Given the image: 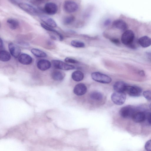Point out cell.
I'll return each instance as SVG.
<instances>
[{"mask_svg": "<svg viewBox=\"0 0 151 151\" xmlns=\"http://www.w3.org/2000/svg\"><path fill=\"white\" fill-rule=\"evenodd\" d=\"M91 77L94 81L101 83H109L111 81V79L109 76L99 72L92 73Z\"/></svg>", "mask_w": 151, "mask_h": 151, "instance_id": "6da1fadb", "label": "cell"}, {"mask_svg": "<svg viewBox=\"0 0 151 151\" xmlns=\"http://www.w3.org/2000/svg\"><path fill=\"white\" fill-rule=\"evenodd\" d=\"M134 107L131 105H127L122 107L119 111V114L123 118H132L136 112Z\"/></svg>", "mask_w": 151, "mask_h": 151, "instance_id": "7a4b0ae2", "label": "cell"}, {"mask_svg": "<svg viewBox=\"0 0 151 151\" xmlns=\"http://www.w3.org/2000/svg\"><path fill=\"white\" fill-rule=\"evenodd\" d=\"M78 5L76 2L71 0H66L63 4L64 10L68 13L76 12L78 9Z\"/></svg>", "mask_w": 151, "mask_h": 151, "instance_id": "3957f363", "label": "cell"}, {"mask_svg": "<svg viewBox=\"0 0 151 151\" xmlns=\"http://www.w3.org/2000/svg\"><path fill=\"white\" fill-rule=\"evenodd\" d=\"M126 96L125 92L115 91L112 94L111 99L112 101L116 104L122 105L125 101Z\"/></svg>", "mask_w": 151, "mask_h": 151, "instance_id": "277c9868", "label": "cell"}, {"mask_svg": "<svg viewBox=\"0 0 151 151\" xmlns=\"http://www.w3.org/2000/svg\"><path fill=\"white\" fill-rule=\"evenodd\" d=\"M134 35L133 32L130 30H126L122 34L121 41L124 45H129L133 42Z\"/></svg>", "mask_w": 151, "mask_h": 151, "instance_id": "5b68a950", "label": "cell"}, {"mask_svg": "<svg viewBox=\"0 0 151 151\" xmlns=\"http://www.w3.org/2000/svg\"><path fill=\"white\" fill-rule=\"evenodd\" d=\"M51 62L54 67L57 69L69 70L75 68L74 66L68 64L60 60H53Z\"/></svg>", "mask_w": 151, "mask_h": 151, "instance_id": "8992f818", "label": "cell"}, {"mask_svg": "<svg viewBox=\"0 0 151 151\" xmlns=\"http://www.w3.org/2000/svg\"><path fill=\"white\" fill-rule=\"evenodd\" d=\"M18 5L21 9L31 15L36 16L39 13L37 9L28 4L20 2Z\"/></svg>", "mask_w": 151, "mask_h": 151, "instance_id": "52a82bcc", "label": "cell"}, {"mask_svg": "<svg viewBox=\"0 0 151 151\" xmlns=\"http://www.w3.org/2000/svg\"><path fill=\"white\" fill-rule=\"evenodd\" d=\"M125 92L130 96L137 97L141 95L142 89L137 86L127 85Z\"/></svg>", "mask_w": 151, "mask_h": 151, "instance_id": "ba28073f", "label": "cell"}, {"mask_svg": "<svg viewBox=\"0 0 151 151\" xmlns=\"http://www.w3.org/2000/svg\"><path fill=\"white\" fill-rule=\"evenodd\" d=\"M58 7L55 3L50 2L45 4L43 8V11L49 15H54L58 11Z\"/></svg>", "mask_w": 151, "mask_h": 151, "instance_id": "9c48e42d", "label": "cell"}, {"mask_svg": "<svg viewBox=\"0 0 151 151\" xmlns=\"http://www.w3.org/2000/svg\"><path fill=\"white\" fill-rule=\"evenodd\" d=\"M8 48L12 56L16 58H18L21 52V50L18 46L12 42H10L8 44Z\"/></svg>", "mask_w": 151, "mask_h": 151, "instance_id": "30bf717a", "label": "cell"}, {"mask_svg": "<svg viewBox=\"0 0 151 151\" xmlns=\"http://www.w3.org/2000/svg\"><path fill=\"white\" fill-rule=\"evenodd\" d=\"M51 64L50 62L46 59H41L37 63V67L40 70L42 71H45L48 70L51 67Z\"/></svg>", "mask_w": 151, "mask_h": 151, "instance_id": "8fae6325", "label": "cell"}, {"mask_svg": "<svg viewBox=\"0 0 151 151\" xmlns=\"http://www.w3.org/2000/svg\"><path fill=\"white\" fill-rule=\"evenodd\" d=\"M87 88L86 86L83 83H79L76 85L73 89L74 93L78 96H81L86 92Z\"/></svg>", "mask_w": 151, "mask_h": 151, "instance_id": "7c38bea8", "label": "cell"}, {"mask_svg": "<svg viewBox=\"0 0 151 151\" xmlns=\"http://www.w3.org/2000/svg\"><path fill=\"white\" fill-rule=\"evenodd\" d=\"M112 27L122 31H125L127 28V23L121 19H116L114 21L112 24Z\"/></svg>", "mask_w": 151, "mask_h": 151, "instance_id": "4fadbf2b", "label": "cell"}, {"mask_svg": "<svg viewBox=\"0 0 151 151\" xmlns=\"http://www.w3.org/2000/svg\"><path fill=\"white\" fill-rule=\"evenodd\" d=\"M18 60L20 63L23 65H29L32 63L33 59L32 57L29 55L23 53L19 56Z\"/></svg>", "mask_w": 151, "mask_h": 151, "instance_id": "5bb4252c", "label": "cell"}, {"mask_svg": "<svg viewBox=\"0 0 151 151\" xmlns=\"http://www.w3.org/2000/svg\"><path fill=\"white\" fill-rule=\"evenodd\" d=\"M40 20L44 24L47 26L51 27H55L57 26V24L55 21L52 18L44 15H42L40 16Z\"/></svg>", "mask_w": 151, "mask_h": 151, "instance_id": "9a60e30c", "label": "cell"}, {"mask_svg": "<svg viewBox=\"0 0 151 151\" xmlns=\"http://www.w3.org/2000/svg\"><path fill=\"white\" fill-rule=\"evenodd\" d=\"M133 121L136 123H141L146 119V114L142 111H136L132 117Z\"/></svg>", "mask_w": 151, "mask_h": 151, "instance_id": "2e32d148", "label": "cell"}, {"mask_svg": "<svg viewBox=\"0 0 151 151\" xmlns=\"http://www.w3.org/2000/svg\"><path fill=\"white\" fill-rule=\"evenodd\" d=\"M127 85L122 81H118L115 83L113 86V88L115 91L125 92Z\"/></svg>", "mask_w": 151, "mask_h": 151, "instance_id": "e0dca14e", "label": "cell"}, {"mask_svg": "<svg viewBox=\"0 0 151 151\" xmlns=\"http://www.w3.org/2000/svg\"><path fill=\"white\" fill-rule=\"evenodd\" d=\"M51 75L53 80L55 81H59L62 80L64 78L65 74L63 72L55 70L51 73Z\"/></svg>", "mask_w": 151, "mask_h": 151, "instance_id": "ac0fdd59", "label": "cell"}, {"mask_svg": "<svg viewBox=\"0 0 151 151\" xmlns=\"http://www.w3.org/2000/svg\"><path fill=\"white\" fill-rule=\"evenodd\" d=\"M138 42L142 47H146L151 45V39L147 36H144L139 39Z\"/></svg>", "mask_w": 151, "mask_h": 151, "instance_id": "d6986e66", "label": "cell"}, {"mask_svg": "<svg viewBox=\"0 0 151 151\" xmlns=\"http://www.w3.org/2000/svg\"><path fill=\"white\" fill-rule=\"evenodd\" d=\"M83 73L80 70H76L73 72L71 75V77L74 81L78 82L82 81L83 78Z\"/></svg>", "mask_w": 151, "mask_h": 151, "instance_id": "ffe728a7", "label": "cell"}, {"mask_svg": "<svg viewBox=\"0 0 151 151\" xmlns=\"http://www.w3.org/2000/svg\"><path fill=\"white\" fill-rule=\"evenodd\" d=\"M11 54L8 51L1 50L0 51V60L5 62L9 61L11 59Z\"/></svg>", "mask_w": 151, "mask_h": 151, "instance_id": "44dd1931", "label": "cell"}, {"mask_svg": "<svg viewBox=\"0 0 151 151\" xmlns=\"http://www.w3.org/2000/svg\"><path fill=\"white\" fill-rule=\"evenodd\" d=\"M6 22L9 27L12 30L17 29L19 26L18 21L13 18H10L8 19Z\"/></svg>", "mask_w": 151, "mask_h": 151, "instance_id": "7402d4cb", "label": "cell"}, {"mask_svg": "<svg viewBox=\"0 0 151 151\" xmlns=\"http://www.w3.org/2000/svg\"><path fill=\"white\" fill-rule=\"evenodd\" d=\"M31 52L35 56L39 58H44L47 56V54L43 51L37 48L31 49Z\"/></svg>", "mask_w": 151, "mask_h": 151, "instance_id": "603a6c76", "label": "cell"}, {"mask_svg": "<svg viewBox=\"0 0 151 151\" xmlns=\"http://www.w3.org/2000/svg\"><path fill=\"white\" fill-rule=\"evenodd\" d=\"M91 98L95 101H99L103 98L102 93L98 91H95L91 93L90 94Z\"/></svg>", "mask_w": 151, "mask_h": 151, "instance_id": "cb8c5ba5", "label": "cell"}, {"mask_svg": "<svg viewBox=\"0 0 151 151\" xmlns=\"http://www.w3.org/2000/svg\"><path fill=\"white\" fill-rule=\"evenodd\" d=\"M75 17L72 15L65 17L63 20V23L65 25H68L73 22L75 20Z\"/></svg>", "mask_w": 151, "mask_h": 151, "instance_id": "d4e9b609", "label": "cell"}, {"mask_svg": "<svg viewBox=\"0 0 151 151\" xmlns=\"http://www.w3.org/2000/svg\"><path fill=\"white\" fill-rule=\"evenodd\" d=\"M71 44L73 46L78 48L83 47L85 46V44L83 42L76 40L72 41Z\"/></svg>", "mask_w": 151, "mask_h": 151, "instance_id": "484cf974", "label": "cell"}, {"mask_svg": "<svg viewBox=\"0 0 151 151\" xmlns=\"http://www.w3.org/2000/svg\"><path fill=\"white\" fill-rule=\"evenodd\" d=\"M143 95L144 97L149 101H151V91L147 90L143 92Z\"/></svg>", "mask_w": 151, "mask_h": 151, "instance_id": "4316f807", "label": "cell"}, {"mask_svg": "<svg viewBox=\"0 0 151 151\" xmlns=\"http://www.w3.org/2000/svg\"><path fill=\"white\" fill-rule=\"evenodd\" d=\"M65 62L68 63L76 64L79 63L77 60L70 58H66L64 60Z\"/></svg>", "mask_w": 151, "mask_h": 151, "instance_id": "83f0119b", "label": "cell"}, {"mask_svg": "<svg viewBox=\"0 0 151 151\" xmlns=\"http://www.w3.org/2000/svg\"><path fill=\"white\" fill-rule=\"evenodd\" d=\"M145 149L148 151H151V139L147 141L145 145Z\"/></svg>", "mask_w": 151, "mask_h": 151, "instance_id": "f1b7e54d", "label": "cell"}, {"mask_svg": "<svg viewBox=\"0 0 151 151\" xmlns=\"http://www.w3.org/2000/svg\"><path fill=\"white\" fill-rule=\"evenodd\" d=\"M111 41L113 43L116 44H119L120 42L118 39L116 38H112L110 39Z\"/></svg>", "mask_w": 151, "mask_h": 151, "instance_id": "f546056e", "label": "cell"}, {"mask_svg": "<svg viewBox=\"0 0 151 151\" xmlns=\"http://www.w3.org/2000/svg\"><path fill=\"white\" fill-rule=\"evenodd\" d=\"M147 118L148 123L151 124V113H148L146 115Z\"/></svg>", "mask_w": 151, "mask_h": 151, "instance_id": "4dcf8cb0", "label": "cell"}, {"mask_svg": "<svg viewBox=\"0 0 151 151\" xmlns=\"http://www.w3.org/2000/svg\"><path fill=\"white\" fill-rule=\"evenodd\" d=\"M111 20L109 19H107L106 20L104 23V25L105 26H107L109 25L111 23Z\"/></svg>", "mask_w": 151, "mask_h": 151, "instance_id": "1f68e13d", "label": "cell"}, {"mask_svg": "<svg viewBox=\"0 0 151 151\" xmlns=\"http://www.w3.org/2000/svg\"><path fill=\"white\" fill-rule=\"evenodd\" d=\"M4 46L3 42L1 38H0V48L1 49L3 48Z\"/></svg>", "mask_w": 151, "mask_h": 151, "instance_id": "d6a6232c", "label": "cell"}, {"mask_svg": "<svg viewBox=\"0 0 151 151\" xmlns=\"http://www.w3.org/2000/svg\"><path fill=\"white\" fill-rule=\"evenodd\" d=\"M12 2L15 4L18 5L19 3L18 2L17 0H10Z\"/></svg>", "mask_w": 151, "mask_h": 151, "instance_id": "836d02e7", "label": "cell"}, {"mask_svg": "<svg viewBox=\"0 0 151 151\" xmlns=\"http://www.w3.org/2000/svg\"><path fill=\"white\" fill-rule=\"evenodd\" d=\"M33 1L37 3H40L42 2L44 0H32Z\"/></svg>", "mask_w": 151, "mask_h": 151, "instance_id": "e575fe53", "label": "cell"}, {"mask_svg": "<svg viewBox=\"0 0 151 151\" xmlns=\"http://www.w3.org/2000/svg\"><path fill=\"white\" fill-rule=\"evenodd\" d=\"M147 55L149 59L151 61V53H147Z\"/></svg>", "mask_w": 151, "mask_h": 151, "instance_id": "d590c367", "label": "cell"}, {"mask_svg": "<svg viewBox=\"0 0 151 151\" xmlns=\"http://www.w3.org/2000/svg\"><path fill=\"white\" fill-rule=\"evenodd\" d=\"M149 107H150V109H151V103H150V105Z\"/></svg>", "mask_w": 151, "mask_h": 151, "instance_id": "8d00e7d4", "label": "cell"}]
</instances>
